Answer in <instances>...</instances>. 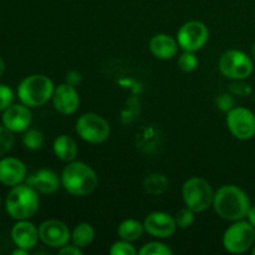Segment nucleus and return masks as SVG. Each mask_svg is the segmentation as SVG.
Listing matches in <instances>:
<instances>
[{"label":"nucleus","instance_id":"nucleus-1","mask_svg":"<svg viewBox=\"0 0 255 255\" xmlns=\"http://www.w3.org/2000/svg\"><path fill=\"white\" fill-rule=\"evenodd\" d=\"M251 207L248 194L233 184H227L214 192L213 208L224 221L237 222L247 218Z\"/></svg>","mask_w":255,"mask_h":255},{"label":"nucleus","instance_id":"nucleus-2","mask_svg":"<svg viewBox=\"0 0 255 255\" xmlns=\"http://www.w3.org/2000/svg\"><path fill=\"white\" fill-rule=\"evenodd\" d=\"M61 184L65 191L75 197L91 194L99 186V177L89 164L81 161L67 163L61 173Z\"/></svg>","mask_w":255,"mask_h":255},{"label":"nucleus","instance_id":"nucleus-3","mask_svg":"<svg viewBox=\"0 0 255 255\" xmlns=\"http://www.w3.org/2000/svg\"><path fill=\"white\" fill-rule=\"evenodd\" d=\"M39 192L29 184H17L12 187L5 199V209L15 221L29 219L39 211Z\"/></svg>","mask_w":255,"mask_h":255},{"label":"nucleus","instance_id":"nucleus-4","mask_svg":"<svg viewBox=\"0 0 255 255\" xmlns=\"http://www.w3.org/2000/svg\"><path fill=\"white\" fill-rule=\"evenodd\" d=\"M55 85L50 77L42 74H34L25 77L17 86L20 102L30 109L40 107L52 99Z\"/></svg>","mask_w":255,"mask_h":255},{"label":"nucleus","instance_id":"nucleus-5","mask_svg":"<svg viewBox=\"0 0 255 255\" xmlns=\"http://www.w3.org/2000/svg\"><path fill=\"white\" fill-rule=\"evenodd\" d=\"M182 197L186 207L196 213H202L209 207H213V188L206 179L199 177H192L184 182Z\"/></svg>","mask_w":255,"mask_h":255},{"label":"nucleus","instance_id":"nucleus-6","mask_svg":"<svg viewBox=\"0 0 255 255\" xmlns=\"http://www.w3.org/2000/svg\"><path fill=\"white\" fill-rule=\"evenodd\" d=\"M76 133L85 142L91 144L104 143L111 134V126L109 121L95 112H87L77 119Z\"/></svg>","mask_w":255,"mask_h":255},{"label":"nucleus","instance_id":"nucleus-7","mask_svg":"<svg viewBox=\"0 0 255 255\" xmlns=\"http://www.w3.org/2000/svg\"><path fill=\"white\" fill-rule=\"evenodd\" d=\"M255 243V228L248 221L233 222L223 234V247L232 254H242Z\"/></svg>","mask_w":255,"mask_h":255},{"label":"nucleus","instance_id":"nucleus-8","mask_svg":"<svg viewBox=\"0 0 255 255\" xmlns=\"http://www.w3.org/2000/svg\"><path fill=\"white\" fill-rule=\"evenodd\" d=\"M219 70L228 79L243 81L253 74L254 64L248 54L242 50L232 49L224 52L219 59Z\"/></svg>","mask_w":255,"mask_h":255},{"label":"nucleus","instance_id":"nucleus-9","mask_svg":"<svg viewBox=\"0 0 255 255\" xmlns=\"http://www.w3.org/2000/svg\"><path fill=\"white\" fill-rule=\"evenodd\" d=\"M227 126L231 133L241 141L255 136V115L247 107H233L227 112Z\"/></svg>","mask_w":255,"mask_h":255},{"label":"nucleus","instance_id":"nucleus-10","mask_svg":"<svg viewBox=\"0 0 255 255\" xmlns=\"http://www.w3.org/2000/svg\"><path fill=\"white\" fill-rule=\"evenodd\" d=\"M209 39V30L202 21L192 20L179 27L177 42L184 51H199Z\"/></svg>","mask_w":255,"mask_h":255},{"label":"nucleus","instance_id":"nucleus-11","mask_svg":"<svg viewBox=\"0 0 255 255\" xmlns=\"http://www.w3.org/2000/svg\"><path fill=\"white\" fill-rule=\"evenodd\" d=\"M39 237L45 246L60 249L71 241V231L64 222L49 219L40 224Z\"/></svg>","mask_w":255,"mask_h":255},{"label":"nucleus","instance_id":"nucleus-12","mask_svg":"<svg viewBox=\"0 0 255 255\" xmlns=\"http://www.w3.org/2000/svg\"><path fill=\"white\" fill-rule=\"evenodd\" d=\"M144 231L149 236L158 239H166L173 236L176 233V229L178 228L176 223V218L172 217L167 212H152L146 219L143 221Z\"/></svg>","mask_w":255,"mask_h":255},{"label":"nucleus","instance_id":"nucleus-13","mask_svg":"<svg viewBox=\"0 0 255 255\" xmlns=\"http://www.w3.org/2000/svg\"><path fill=\"white\" fill-rule=\"evenodd\" d=\"M51 100L55 110L61 115L75 114L80 106V95L76 86L69 82H64L55 87Z\"/></svg>","mask_w":255,"mask_h":255},{"label":"nucleus","instance_id":"nucleus-14","mask_svg":"<svg viewBox=\"0 0 255 255\" xmlns=\"http://www.w3.org/2000/svg\"><path fill=\"white\" fill-rule=\"evenodd\" d=\"M2 125L11 132H24L30 127L32 121L30 107L24 104L10 105L2 111Z\"/></svg>","mask_w":255,"mask_h":255},{"label":"nucleus","instance_id":"nucleus-15","mask_svg":"<svg viewBox=\"0 0 255 255\" xmlns=\"http://www.w3.org/2000/svg\"><path fill=\"white\" fill-rule=\"evenodd\" d=\"M26 179V166L15 157H5L0 159V183L7 187L21 184Z\"/></svg>","mask_w":255,"mask_h":255},{"label":"nucleus","instance_id":"nucleus-16","mask_svg":"<svg viewBox=\"0 0 255 255\" xmlns=\"http://www.w3.org/2000/svg\"><path fill=\"white\" fill-rule=\"evenodd\" d=\"M26 184L42 194H54L59 191L61 184V176L49 168H42L26 177Z\"/></svg>","mask_w":255,"mask_h":255},{"label":"nucleus","instance_id":"nucleus-17","mask_svg":"<svg viewBox=\"0 0 255 255\" xmlns=\"http://www.w3.org/2000/svg\"><path fill=\"white\" fill-rule=\"evenodd\" d=\"M11 239L17 248L31 251L39 242V229L27 219L17 221L11 229Z\"/></svg>","mask_w":255,"mask_h":255},{"label":"nucleus","instance_id":"nucleus-18","mask_svg":"<svg viewBox=\"0 0 255 255\" xmlns=\"http://www.w3.org/2000/svg\"><path fill=\"white\" fill-rule=\"evenodd\" d=\"M177 39L168 34H156L149 41V50L152 55L159 60H171L178 52Z\"/></svg>","mask_w":255,"mask_h":255},{"label":"nucleus","instance_id":"nucleus-19","mask_svg":"<svg viewBox=\"0 0 255 255\" xmlns=\"http://www.w3.org/2000/svg\"><path fill=\"white\" fill-rule=\"evenodd\" d=\"M52 148H54V153L60 161L62 162H72L75 161L77 156V143L71 136H67V134H61V136L56 137L52 144Z\"/></svg>","mask_w":255,"mask_h":255},{"label":"nucleus","instance_id":"nucleus-20","mask_svg":"<svg viewBox=\"0 0 255 255\" xmlns=\"http://www.w3.org/2000/svg\"><path fill=\"white\" fill-rule=\"evenodd\" d=\"M144 232L146 231H144L143 223L137 221V219H125L120 223L119 228H117L120 238L131 242V243L139 241Z\"/></svg>","mask_w":255,"mask_h":255},{"label":"nucleus","instance_id":"nucleus-21","mask_svg":"<svg viewBox=\"0 0 255 255\" xmlns=\"http://www.w3.org/2000/svg\"><path fill=\"white\" fill-rule=\"evenodd\" d=\"M95 239V229L90 223H79L71 232V242L79 248L85 249L92 244Z\"/></svg>","mask_w":255,"mask_h":255},{"label":"nucleus","instance_id":"nucleus-22","mask_svg":"<svg viewBox=\"0 0 255 255\" xmlns=\"http://www.w3.org/2000/svg\"><path fill=\"white\" fill-rule=\"evenodd\" d=\"M168 179L161 173L148 174L143 181V187L146 192H148L149 194H153V196H159V194L164 193L168 188Z\"/></svg>","mask_w":255,"mask_h":255},{"label":"nucleus","instance_id":"nucleus-23","mask_svg":"<svg viewBox=\"0 0 255 255\" xmlns=\"http://www.w3.org/2000/svg\"><path fill=\"white\" fill-rule=\"evenodd\" d=\"M22 144L25 146V148L30 149V151H37L44 146V134L39 129L29 127L26 131H24Z\"/></svg>","mask_w":255,"mask_h":255},{"label":"nucleus","instance_id":"nucleus-24","mask_svg":"<svg viewBox=\"0 0 255 255\" xmlns=\"http://www.w3.org/2000/svg\"><path fill=\"white\" fill-rule=\"evenodd\" d=\"M139 255H172L173 252L169 248L168 246H166L164 243L161 242H151V243L144 244L141 248V251L138 252Z\"/></svg>","mask_w":255,"mask_h":255},{"label":"nucleus","instance_id":"nucleus-25","mask_svg":"<svg viewBox=\"0 0 255 255\" xmlns=\"http://www.w3.org/2000/svg\"><path fill=\"white\" fill-rule=\"evenodd\" d=\"M198 64L199 60L197 57L196 52L193 51H184L178 57V66L184 72L194 71L197 69V66H198Z\"/></svg>","mask_w":255,"mask_h":255},{"label":"nucleus","instance_id":"nucleus-26","mask_svg":"<svg viewBox=\"0 0 255 255\" xmlns=\"http://www.w3.org/2000/svg\"><path fill=\"white\" fill-rule=\"evenodd\" d=\"M194 214H196V212H193L188 207H184V208L179 209L177 212L176 217H174L176 218L177 227L181 229H187L193 226L194 221H196V216Z\"/></svg>","mask_w":255,"mask_h":255},{"label":"nucleus","instance_id":"nucleus-27","mask_svg":"<svg viewBox=\"0 0 255 255\" xmlns=\"http://www.w3.org/2000/svg\"><path fill=\"white\" fill-rule=\"evenodd\" d=\"M14 132L6 128L4 125L0 126V156L7 153L14 146Z\"/></svg>","mask_w":255,"mask_h":255},{"label":"nucleus","instance_id":"nucleus-28","mask_svg":"<svg viewBox=\"0 0 255 255\" xmlns=\"http://www.w3.org/2000/svg\"><path fill=\"white\" fill-rule=\"evenodd\" d=\"M110 254L111 255H136L137 249L132 246L131 242H127L121 239L119 242H115L110 248Z\"/></svg>","mask_w":255,"mask_h":255},{"label":"nucleus","instance_id":"nucleus-29","mask_svg":"<svg viewBox=\"0 0 255 255\" xmlns=\"http://www.w3.org/2000/svg\"><path fill=\"white\" fill-rule=\"evenodd\" d=\"M14 101V91L6 85H0V112L6 110Z\"/></svg>","mask_w":255,"mask_h":255},{"label":"nucleus","instance_id":"nucleus-30","mask_svg":"<svg viewBox=\"0 0 255 255\" xmlns=\"http://www.w3.org/2000/svg\"><path fill=\"white\" fill-rule=\"evenodd\" d=\"M217 105H218L219 109L224 112H228L233 109L234 106V99L228 94L221 95V96L217 99Z\"/></svg>","mask_w":255,"mask_h":255},{"label":"nucleus","instance_id":"nucleus-31","mask_svg":"<svg viewBox=\"0 0 255 255\" xmlns=\"http://www.w3.org/2000/svg\"><path fill=\"white\" fill-rule=\"evenodd\" d=\"M60 255H82L84 254V249L79 248L75 244H71V246H64L59 249Z\"/></svg>","mask_w":255,"mask_h":255},{"label":"nucleus","instance_id":"nucleus-32","mask_svg":"<svg viewBox=\"0 0 255 255\" xmlns=\"http://www.w3.org/2000/svg\"><path fill=\"white\" fill-rule=\"evenodd\" d=\"M231 91L233 94L239 95V96H248V95L252 94V89L249 85L247 84H237V85H232Z\"/></svg>","mask_w":255,"mask_h":255},{"label":"nucleus","instance_id":"nucleus-33","mask_svg":"<svg viewBox=\"0 0 255 255\" xmlns=\"http://www.w3.org/2000/svg\"><path fill=\"white\" fill-rule=\"evenodd\" d=\"M81 81V75L79 74V72L76 71H71L67 74V79H66V82H69V84L74 85V86H76L79 82Z\"/></svg>","mask_w":255,"mask_h":255},{"label":"nucleus","instance_id":"nucleus-34","mask_svg":"<svg viewBox=\"0 0 255 255\" xmlns=\"http://www.w3.org/2000/svg\"><path fill=\"white\" fill-rule=\"evenodd\" d=\"M247 218H248L249 223H251L252 226H253L255 228V207H251V209H249Z\"/></svg>","mask_w":255,"mask_h":255},{"label":"nucleus","instance_id":"nucleus-35","mask_svg":"<svg viewBox=\"0 0 255 255\" xmlns=\"http://www.w3.org/2000/svg\"><path fill=\"white\" fill-rule=\"evenodd\" d=\"M12 255H27L29 254V251H26V249H22V248H17L15 251H12Z\"/></svg>","mask_w":255,"mask_h":255},{"label":"nucleus","instance_id":"nucleus-36","mask_svg":"<svg viewBox=\"0 0 255 255\" xmlns=\"http://www.w3.org/2000/svg\"><path fill=\"white\" fill-rule=\"evenodd\" d=\"M4 72H5V61H4V59L0 56V77L4 75Z\"/></svg>","mask_w":255,"mask_h":255},{"label":"nucleus","instance_id":"nucleus-37","mask_svg":"<svg viewBox=\"0 0 255 255\" xmlns=\"http://www.w3.org/2000/svg\"><path fill=\"white\" fill-rule=\"evenodd\" d=\"M252 56H253V60L255 61V41H254L253 46H252Z\"/></svg>","mask_w":255,"mask_h":255},{"label":"nucleus","instance_id":"nucleus-38","mask_svg":"<svg viewBox=\"0 0 255 255\" xmlns=\"http://www.w3.org/2000/svg\"><path fill=\"white\" fill-rule=\"evenodd\" d=\"M252 254L255 255V246L252 247Z\"/></svg>","mask_w":255,"mask_h":255},{"label":"nucleus","instance_id":"nucleus-39","mask_svg":"<svg viewBox=\"0 0 255 255\" xmlns=\"http://www.w3.org/2000/svg\"><path fill=\"white\" fill-rule=\"evenodd\" d=\"M0 204H1V198H0Z\"/></svg>","mask_w":255,"mask_h":255},{"label":"nucleus","instance_id":"nucleus-40","mask_svg":"<svg viewBox=\"0 0 255 255\" xmlns=\"http://www.w3.org/2000/svg\"><path fill=\"white\" fill-rule=\"evenodd\" d=\"M254 17H255V14H254Z\"/></svg>","mask_w":255,"mask_h":255}]
</instances>
